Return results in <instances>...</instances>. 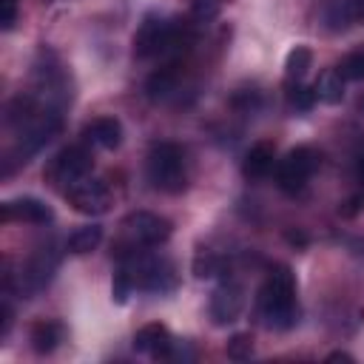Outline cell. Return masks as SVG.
Wrapping results in <instances>:
<instances>
[{
	"instance_id": "cell-27",
	"label": "cell",
	"mask_w": 364,
	"mask_h": 364,
	"mask_svg": "<svg viewBox=\"0 0 364 364\" xmlns=\"http://www.w3.org/2000/svg\"><path fill=\"white\" fill-rule=\"evenodd\" d=\"M358 108H361V111H364V97H361V102H358Z\"/></svg>"
},
{
	"instance_id": "cell-12",
	"label": "cell",
	"mask_w": 364,
	"mask_h": 364,
	"mask_svg": "<svg viewBox=\"0 0 364 364\" xmlns=\"http://www.w3.org/2000/svg\"><path fill=\"white\" fill-rule=\"evenodd\" d=\"M276 165V148L270 142H256L247 154H245V162H242V173L247 179H264Z\"/></svg>"
},
{
	"instance_id": "cell-16",
	"label": "cell",
	"mask_w": 364,
	"mask_h": 364,
	"mask_svg": "<svg viewBox=\"0 0 364 364\" xmlns=\"http://www.w3.org/2000/svg\"><path fill=\"white\" fill-rule=\"evenodd\" d=\"M63 341V324L60 321H37L31 327V347L37 353H51Z\"/></svg>"
},
{
	"instance_id": "cell-22",
	"label": "cell",
	"mask_w": 364,
	"mask_h": 364,
	"mask_svg": "<svg viewBox=\"0 0 364 364\" xmlns=\"http://www.w3.org/2000/svg\"><path fill=\"white\" fill-rule=\"evenodd\" d=\"M219 14V0H193V17L213 20Z\"/></svg>"
},
{
	"instance_id": "cell-25",
	"label": "cell",
	"mask_w": 364,
	"mask_h": 364,
	"mask_svg": "<svg viewBox=\"0 0 364 364\" xmlns=\"http://www.w3.org/2000/svg\"><path fill=\"white\" fill-rule=\"evenodd\" d=\"M355 179H358L361 188H364V156H358V162H355Z\"/></svg>"
},
{
	"instance_id": "cell-8",
	"label": "cell",
	"mask_w": 364,
	"mask_h": 364,
	"mask_svg": "<svg viewBox=\"0 0 364 364\" xmlns=\"http://www.w3.org/2000/svg\"><path fill=\"white\" fill-rule=\"evenodd\" d=\"M242 304H245V290H242V284H236V282H222V284L213 290V296H210V318H213L219 327H225V324H230V321L239 318Z\"/></svg>"
},
{
	"instance_id": "cell-11",
	"label": "cell",
	"mask_w": 364,
	"mask_h": 364,
	"mask_svg": "<svg viewBox=\"0 0 364 364\" xmlns=\"http://www.w3.org/2000/svg\"><path fill=\"white\" fill-rule=\"evenodd\" d=\"M82 136L102 151H114L122 142V122L117 117H97L82 128Z\"/></svg>"
},
{
	"instance_id": "cell-3",
	"label": "cell",
	"mask_w": 364,
	"mask_h": 364,
	"mask_svg": "<svg viewBox=\"0 0 364 364\" xmlns=\"http://www.w3.org/2000/svg\"><path fill=\"white\" fill-rule=\"evenodd\" d=\"M179 37H182V31L176 23H171L159 14H148L134 34V54L139 60H148V57L173 51L179 46Z\"/></svg>"
},
{
	"instance_id": "cell-15",
	"label": "cell",
	"mask_w": 364,
	"mask_h": 364,
	"mask_svg": "<svg viewBox=\"0 0 364 364\" xmlns=\"http://www.w3.org/2000/svg\"><path fill=\"white\" fill-rule=\"evenodd\" d=\"M310 65H313V51H310L307 46H296V48L287 54V60H284V80H287V85L301 82V80L307 77Z\"/></svg>"
},
{
	"instance_id": "cell-26",
	"label": "cell",
	"mask_w": 364,
	"mask_h": 364,
	"mask_svg": "<svg viewBox=\"0 0 364 364\" xmlns=\"http://www.w3.org/2000/svg\"><path fill=\"white\" fill-rule=\"evenodd\" d=\"M327 361H353V355H347V353H330Z\"/></svg>"
},
{
	"instance_id": "cell-4",
	"label": "cell",
	"mask_w": 364,
	"mask_h": 364,
	"mask_svg": "<svg viewBox=\"0 0 364 364\" xmlns=\"http://www.w3.org/2000/svg\"><path fill=\"white\" fill-rule=\"evenodd\" d=\"M91 165H94V159L82 145H68L51 156V162L46 168V179H48V185H54L65 193L71 185H77L80 179H85L91 173Z\"/></svg>"
},
{
	"instance_id": "cell-13",
	"label": "cell",
	"mask_w": 364,
	"mask_h": 364,
	"mask_svg": "<svg viewBox=\"0 0 364 364\" xmlns=\"http://www.w3.org/2000/svg\"><path fill=\"white\" fill-rule=\"evenodd\" d=\"M54 267H57V256H54L51 250H37V253L31 256V262L26 264V270H23V284H26V290L34 293V290H40L43 284H48Z\"/></svg>"
},
{
	"instance_id": "cell-19",
	"label": "cell",
	"mask_w": 364,
	"mask_h": 364,
	"mask_svg": "<svg viewBox=\"0 0 364 364\" xmlns=\"http://www.w3.org/2000/svg\"><path fill=\"white\" fill-rule=\"evenodd\" d=\"M173 85H176L173 68H159V71L151 74V80H148V97H151V100H162V97H168V94L173 91Z\"/></svg>"
},
{
	"instance_id": "cell-1",
	"label": "cell",
	"mask_w": 364,
	"mask_h": 364,
	"mask_svg": "<svg viewBox=\"0 0 364 364\" xmlns=\"http://www.w3.org/2000/svg\"><path fill=\"white\" fill-rule=\"evenodd\" d=\"M256 310H259V318L264 321V327H270V330H287L296 324L299 307H296V279H293L290 267L276 264L267 273V279L259 290V299H256Z\"/></svg>"
},
{
	"instance_id": "cell-23",
	"label": "cell",
	"mask_w": 364,
	"mask_h": 364,
	"mask_svg": "<svg viewBox=\"0 0 364 364\" xmlns=\"http://www.w3.org/2000/svg\"><path fill=\"white\" fill-rule=\"evenodd\" d=\"M193 270H196V276L199 279H205V276H216V259L213 256H208V259H196V264H193Z\"/></svg>"
},
{
	"instance_id": "cell-18",
	"label": "cell",
	"mask_w": 364,
	"mask_h": 364,
	"mask_svg": "<svg viewBox=\"0 0 364 364\" xmlns=\"http://www.w3.org/2000/svg\"><path fill=\"white\" fill-rule=\"evenodd\" d=\"M330 23L336 28H344L350 23L364 26V0H338L336 3V11L330 14Z\"/></svg>"
},
{
	"instance_id": "cell-10",
	"label": "cell",
	"mask_w": 364,
	"mask_h": 364,
	"mask_svg": "<svg viewBox=\"0 0 364 364\" xmlns=\"http://www.w3.org/2000/svg\"><path fill=\"white\" fill-rule=\"evenodd\" d=\"M134 350L142 353V355H151V358H168L171 350H173V338H171L165 324L154 321V324H145V327L136 330Z\"/></svg>"
},
{
	"instance_id": "cell-6",
	"label": "cell",
	"mask_w": 364,
	"mask_h": 364,
	"mask_svg": "<svg viewBox=\"0 0 364 364\" xmlns=\"http://www.w3.org/2000/svg\"><path fill=\"white\" fill-rule=\"evenodd\" d=\"M122 233L134 250L136 247H156V245L168 242L171 222L159 213H151V210H134L122 219Z\"/></svg>"
},
{
	"instance_id": "cell-2",
	"label": "cell",
	"mask_w": 364,
	"mask_h": 364,
	"mask_svg": "<svg viewBox=\"0 0 364 364\" xmlns=\"http://www.w3.org/2000/svg\"><path fill=\"white\" fill-rule=\"evenodd\" d=\"M148 182L162 193H182L188 185V162L185 151L173 142H156L148 151Z\"/></svg>"
},
{
	"instance_id": "cell-14",
	"label": "cell",
	"mask_w": 364,
	"mask_h": 364,
	"mask_svg": "<svg viewBox=\"0 0 364 364\" xmlns=\"http://www.w3.org/2000/svg\"><path fill=\"white\" fill-rule=\"evenodd\" d=\"M344 82H347V80L341 77L338 68H327V71L318 77V82L313 85L316 100H321V102H327V105L341 102V97H344Z\"/></svg>"
},
{
	"instance_id": "cell-17",
	"label": "cell",
	"mask_w": 364,
	"mask_h": 364,
	"mask_svg": "<svg viewBox=\"0 0 364 364\" xmlns=\"http://www.w3.org/2000/svg\"><path fill=\"white\" fill-rule=\"evenodd\" d=\"M100 242H102V228H100V225H82V228H77V230L68 236L65 247H68L71 253L82 256V253H91Z\"/></svg>"
},
{
	"instance_id": "cell-7",
	"label": "cell",
	"mask_w": 364,
	"mask_h": 364,
	"mask_svg": "<svg viewBox=\"0 0 364 364\" xmlns=\"http://www.w3.org/2000/svg\"><path fill=\"white\" fill-rule=\"evenodd\" d=\"M65 202L82 216H102L111 208V191L97 179H80L65 191Z\"/></svg>"
},
{
	"instance_id": "cell-20",
	"label": "cell",
	"mask_w": 364,
	"mask_h": 364,
	"mask_svg": "<svg viewBox=\"0 0 364 364\" xmlns=\"http://www.w3.org/2000/svg\"><path fill=\"white\" fill-rule=\"evenodd\" d=\"M225 353H228V358H233V361L250 358V355H253V336H250V333H236V336H230Z\"/></svg>"
},
{
	"instance_id": "cell-9",
	"label": "cell",
	"mask_w": 364,
	"mask_h": 364,
	"mask_svg": "<svg viewBox=\"0 0 364 364\" xmlns=\"http://www.w3.org/2000/svg\"><path fill=\"white\" fill-rule=\"evenodd\" d=\"M28 222V225H48L54 219V210L37 199V196H20L3 205V222Z\"/></svg>"
},
{
	"instance_id": "cell-5",
	"label": "cell",
	"mask_w": 364,
	"mask_h": 364,
	"mask_svg": "<svg viewBox=\"0 0 364 364\" xmlns=\"http://www.w3.org/2000/svg\"><path fill=\"white\" fill-rule=\"evenodd\" d=\"M318 165H321L318 151L310 148V145H299V148H293V151L276 165V185H279L284 193H299V191L310 182V176L318 171Z\"/></svg>"
},
{
	"instance_id": "cell-21",
	"label": "cell",
	"mask_w": 364,
	"mask_h": 364,
	"mask_svg": "<svg viewBox=\"0 0 364 364\" xmlns=\"http://www.w3.org/2000/svg\"><path fill=\"white\" fill-rule=\"evenodd\" d=\"M336 68L341 71L344 80H364V48L350 51V54L341 60V65H336Z\"/></svg>"
},
{
	"instance_id": "cell-24",
	"label": "cell",
	"mask_w": 364,
	"mask_h": 364,
	"mask_svg": "<svg viewBox=\"0 0 364 364\" xmlns=\"http://www.w3.org/2000/svg\"><path fill=\"white\" fill-rule=\"evenodd\" d=\"M17 20V0H3V28H11Z\"/></svg>"
}]
</instances>
